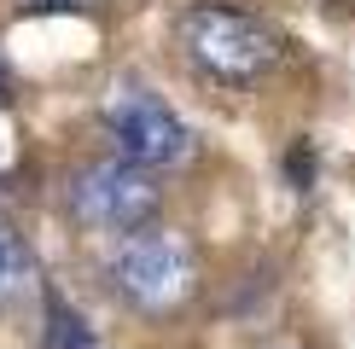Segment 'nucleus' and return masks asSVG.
I'll return each instance as SVG.
<instances>
[{
    "label": "nucleus",
    "instance_id": "1",
    "mask_svg": "<svg viewBox=\"0 0 355 349\" xmlns=\"http://www.w3.org/2000/svg\"><path fill=\"white\" fill-rule=\"evenodd\" d=\"M175 47L216 87H257L286 64V35L268 18L227 0H192L175 18Z\"/></svg>",
    "mask_w": 355,
    "mask_h": 349
},
{
    "label": "nucleus",
    "instance_id": "2",
    "mask_svg": "<svg viewBox=\"0 0 355 349\" xmlns=\"http://www.w3.org/2000/svg\"><path fill=\"white\" fill-rule=\"evenodd\" d=\"M105 285L123 309L140 314H169L198 291V256H192L187 233L175 227H140L128 239H116L105 262Z\"/></svg>",
    "mask_w": 355,
    "mask_h": 349
},
{
    "label": "nucleus",
    "instance_id": "3",
    "mask_svg": "<svg viewBox=\"0 0 355 349\" xmlns=\"http://www.w3.org/2000/svg\"><path fill=\"white\" fill-rule=\"evenodd\" d=\"M99 123H105L116 157L146 169V174L152 169H181V163H192V152H198V134L187 128V116L175 111L164 93H152L146 82H135V76H116L105 87Z\"/></svg>",
    "mask_w": 355,
    "mask_h": 349
},
{
    "label": "nucleus",
    "instance_id": "4",
    "mask_svg": "<svg viewBox=\"0 0 355 349\" xmlns=\"http://www.w3.org/2000/svg\"><path fill=\"white\" fill-rule=\"evenodd\" d=\"M64 204H70V215H76L82 227H99V233L128 239V233H140V227L157 222L164 193L152 186L146 169L123 163V157H94V163H82L76 174H70Z\"/></svg>",
    "mask_w": 355,
    "mask_h": 349
},
{
    "label": "nucleus",
    "instance_id": "5",
    "mask_svg": "<svg viewBox=\"0 0 355 349\" xmlns=\"http://www.w3.org/2000/svg\"><path fill=\"white\" fill-rule=\"evenodd\" d=\"M41 303H47V326H41V349H99L94 326L64 303L58 285H41Z\"/></svg>",
    "mask_w": 355,
    "mask_h": 349
},
{
    "label": "nucleus",
    "instance_id": "6",
    "mask_svg": "<svg viewBox=\"0 0 355 349\" xmlns=\"http://www.w3.org/2000/svg\"><path fill=\"white\" fill-rule=\"evenodd\" d=\"M29 285H35V256H29L24 233L0 215V309H12Z\"/></svg>",
    "mask_w": 355,
    "mask_h": 349
},
{
    "label": "nucleus",
    "instance_id": "7",
    "mask_svg": "<svg viewBox=\"0 0 355 349\" xmlns=\"http://www.w3.org/2000/svg\"><path fill=\"white\" fill-rule=\"evenodd\" d=\"M18 18H94L105 12V0H12Z\"/></svg>",
    "mask_w": 355,
    "mask_h": 349
},
{
    "label": "nucleus",
    "instance_id": "8",
    "mask_svg": "<svg viewBox=\"0 0 355 349\" xmlns=\"http://www.w3.org/2000/svg\"><path fill=\"white\" fill-rule=\"evenodd\" d=\"M286 174H291V186H297V193H309V174H315V157H309V145H291Z\"/></svg>",
    "mask_w": 355,
    "mask_h": 349
},
{
    "label": "nucleus",
    "instance_id": "9",
    "mask_svg": "<svg viewBox=\"0 0 355 349\" xmlns=\"http://www.w3.org/2000/svg\"><path fill=\"white\" fill-rule=\"evenodd\" d=\"M320 6H338V12H349V18H355V0H320Z\"/></svg>",
    "mask_w": 355,
    "mask_h": 349
},
{
    "label": "nucleus",
    "instance_id": "10",
    "mask_svg": "<svg viewBox=\"0 0 355 349\" xmlns=\"http://www.w3.org/2000/svg\"><path fill=\"white\" fill-rule=\"evenodd\" d=\"M0 99H6V70H0Z\"/></svg>",
    "mask_w": 355,
    "mask_h": 349
}]
</instances>
